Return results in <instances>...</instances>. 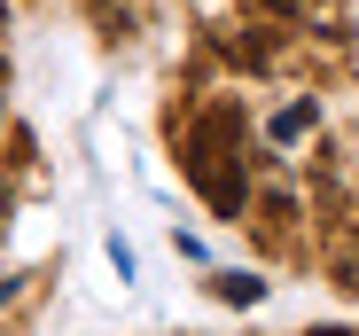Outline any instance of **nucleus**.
Returning a JSON list of instances; mask_svg holds the SVG:
<instances>
[{"mask_svg":"<svg viewBox=\"0 0 359 336\" xmlns=\"http://www.w3.org/2000/svg\"><path fill=\"white\" fill-rule=\"evenodd\" d=\"M258 8H266V16H281V24H289V16H297V8H305V0H258Z\"/></svg>","mask_w":359,"mask_h":336,"instance_id":"39448f33","label":"nucleus"},{"mask_svg":"<svg viewBox=\"0 0 359 336\" xmlns=\"http://www.w3.org/2000/svg\"><path fill=\"white\" fill-rule=\"evenodd\" d=\"M226 141H243V109H234V102H219V109H203V118H196V133H188V180L203 173V164H219Z\"/></svg>","mask_w":359,"mask_h":336,"instance_id":"f257e3e1","label":"nucleus"},{"mask_svg":"<svg viewBox=\"0 0 359 336\" xmlns=\"http://www.w3.org/2000/svg\"><path fill=\"white\" fill-rule=\"evenodd\" d=\"M0 227H8V188H0Z\"/></svg>","mask_w":359,"mask_h":336,"instance_id":"423d86ee","label":"nucleus"},{"mask_svg":"<svg viewBox=\"0 0 359 336\" xmlns=\"http://www.w3.org/2000/svg\"><path fill=\"white\" fill-rule=\"evenodd\" d=\"M313 336H351V328H313Z\"/></svg>","mask_w":359,"mask_h":336,"instance_id":"0eeeda50","label":"nucleus"},{"mask_svg":"<svg viewBox=\"0 0 359 336\" xmlns=\"http://www.w3.org/2000/svg\"><path fill=\"white\" fill-rule=\"evenodd\" d=\"M196 188H203V203H211L219 219H243V203H250L243 164H203V173H196Z\"/></svg>","mask_w":359,"mask_h":336,"instance_id":"f03ea898","label":"nucleus"},{"mask_svg":"<svg viewBox=\"0 0 359 336\" xmlns=\"http://www.w3.org/2000/svg\"><path fill=\"white\" fill-rule=\"evenodd\" d=\"M313 118H320V102H289L281 118H273V141H297V133H313Z\"/></svg>","mask_w":359,"mask_h":336,"instance_id":"7ed1b4c3","label":"nucleus"},{"mask_svg":"<svg viewBox=\"0 0 359 336\" xmlns=\"http://www.w3.org/2000/svg\"><path fill=\"white\" fill-rule=\"evenodd\" d=\"M211 290H219L226 305H258V297H266V282H258V274H219Z\"/></svg>","mask_w":359,"mask_h":336,"instance_id":"20e7f679","label":"nucleus"}]
</instances>
